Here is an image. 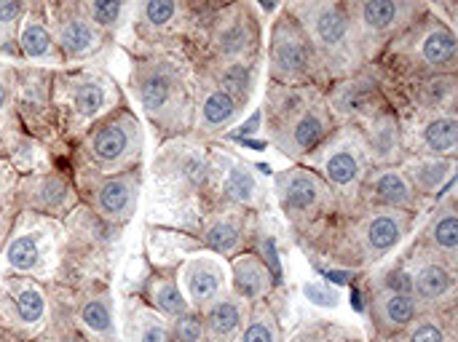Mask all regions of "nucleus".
I'll return each mask as SVG.
<instances>
[{
    "mask_svg": "<svg viewBox=\"0 0 458 342\" xmlns=\"http://www.w3.org/2000/svg\"><path fill=\"white\" fill-rule=\"evenodd\" d=\"M129 59V94L156 137V147L193 134L196 80L182 51H134Z\"/></svg>",
    "mask_w": 458,
    "mask_h": 342,
    "instance_id": "nucleus-1",
    "label": "nucleus"
},
{
    "mask_svg": "<svg viewBox=\"0 0 458 342\" xmlns=\"http://www.w3.org/2000/svg\"><path fill=\"white\" fill-rule=\"evenodd\" d=\"M148 174L153 185V214L158 220L153 225L193 236L201 212L209 204V142L180 137L158 145Z\"/></svg>",
    "mask_w": 458,
    "mask_h": 342,
    "instance_id": "nucleus-2",
    "label": "nucleus"
},
{
    "mask_svg": "<svg viewBox=\"0 0 458 342\" xmlns=\"http://www.w3.org/2000/svg\"><path fill=\"white\" fill-rule=\"evenodd\" d=\"M266 21L250 0H188L182 56L188 64L263 62Z\"/></svg>",
    "mask_w": 458,
    "mask_h": 342,
    "instance_id": "nucleus-3",
    "label": "nucleus"
},
{
    "mask_svg": "<svg viewBox=\"0 0 458 342\" xmlns=\"http://www.w3.org/2000/svg\"><path fill=\"white\" fill-rule=\"evenodd\" d=\"M416 222V217L403 212L354 206L309 244L303 254L319 265L365 273L386 263L411 238Z\"/></svg>",
    "mask_w": 458,
    "mask_h": 342,
    "instance_id": "nucleus-4",
    "label": "nucleus"
},
{
    "mask_svg": "<svg viewBox=\"0 0 458 342\" xmlns=\"http://www.w3.org/2000/svg\"><path fill=\"white\" fill-rule=\"evenodd\" d=\"M333 129L335 121L330 115L325 88L266 83L260 131L279 155L301 163L317 145L327 139Z\"/></svg>",
    "mask_w": 458,
    "mask_h": 342,
    "instance_id": "nucleus-5",
    "label": "nucleus"
},
{
    "mask_svg": "<svg viewBox=\"0 0 458 342\" xmlns=\"http://www.w3.org/2000/svg\"><path fill=\"white\" fill-rule=\"evenodd\" d=\"M370 67L384 83L458 75V32L432 11L427 0L424 13L400 32Z\"/></svg>",
    "mask_w": 458,
    "mask_h": 342,
    "instance_id": "nucleus-6",
    "label": "nucleus"
},
{
    "mask_svg": "<svg viewBox=\"0 0 458 342\" xmlns=\"http://www.w3.org/2000/svg\"><path fill=\"white\" fill-rule=\"evenodd\" d=\"M64 244L56 271V284H113L118 260L123 254V228L97 217L89 206L78 204L62 222Z\"/></svg>",
    "mask_w": 458,
    "mask_h": 342,
    "instance_id": "nucleus-7",
    "label": "nucleus"
},
{
    "mask_svg": "<svg viewBox=\"0 0 458 342\" xmlns=\"http://www.w3.org/2000/svg\"><path fill=\"white\" fill-rule=\"evenodd\" d=\"M123 86L105 67H62L54 70L51 102L62 145L70 150L97 121L123 104ZM70 155V153H67Z\"/></svg>",
    "mask_w": 458,
    "mask_h": 342,
    "instance_id": "nucleus-8",
    "label": "nucleus"
},
{
    "mask_svg": "<svg viewBox=\"0 0 458 342\" xmlns=\"http://www.w3.org/2000/svg\"><path fill=\"white\" fill-rule=\"evenodd\" d=\"M284 8L303 27L330 86L368 67L354 35L346 0H287Z\"/></svg>",
    "mask_w": 458,
    "mask_h": 342,
    "instance_id": "nucleus-9",
    "label": "nucleus"
},
{
    "mask_svg": "<svg viewBox=\"0 0 458 342\" xmlns=\"http://www.w3.org/2000/svg\"><path fill=\"white\" fill-rule=\"evenodd\" d=\"M271 196L282 217L287 220L290 236L301 252L314 244L344 212H349L344 201L301 163H293L274 174Z\"/></svg>",
    "mask_w": 458,
    "mask_h": 342,
    "instance_id": "nucleus-10",
    "label": "nucleus"
},
{
    "mask_svg": "<svg viewBox=\"0 0 458 342\" xmlns=\"http://www.w3.org/2000/svg\"><path fill=\"white\" fill-rule=\"evenodd\" d=\"M145 158V126L126 99L102 121H97L72 147L70 166L89 169L94 174H123L140 169Z\"/></svg>",
    "mask_w": 458,
    "mask_h": 342,
    "instance_id": "nucleus-11",
    "label": "nucleus"
},
{
    "mask_svg": "<svg viewBox=\"0 0 458 342\" xmlns=\"http://www.w3.org/2000/svg\"><path fill=\"white\" fill-rule=\"evenodd\" d=\"M62 244V222L32 212H16L0 246V276H27L48 287L59 271Z\"/></svg>",
    "mask_w": 458,
    "mask_h": 342,
    "instance_id": "nucleus-12",
    "label": "nucleus"
},
{
    "mask_svg": "<svg viewBox=\"0 0 458 342\" xmlns=\"http://www.w3.org/2000/svg\"><path fill=\"white\" fill-rule=\"evenodd\" d=\"M263 70L266 83L276 86H317L325 91L330 86L303 27L284 5H279L271 19L263 48Z\"/></svg>",
    "mask_w": 458,
    "mask_h": 342,
    "instance_id": "nucleus-13",
    "label": "nucleus"
},
{
    "mask_svg": "<svg viewBox=\"0 0 458 342\" xmlns=\"http://www.w3.org/2000/svg\"><path fill=\"white\" fill-rule=\"evenodd\" d=\"M301 166L314 171L344 201L346 209H354L357 193L373 169L357 126H335L327 139L301 161Z\"/></svg>",
    "mask_w": 458,
    "mask_h": 342,
    "instance_id": "nucleus-14",
    "label": "nucleus"
},
{
    "mask_svg": "<svg viewBox=\"0 0 458 342\" xmlns=\"http://www.w3.org/2000/svg\"><path fill=\"white\" fill-rule=\"evenodd\" d=\"M8 75H11V94H13L16 118H19L24 134L32 137L35 142H40L43 147H48L56 155V161L62 155L67 158L70 150L59 139L54 102H51L54 70H43V67H30V64H21V62H11Z\"/></svg>",
    "mask_w": 458,
    "mask_h": 342,
    "instance_id": "nucleus-15",
    "label": "nucleus"
},
{
    "mask_svg": "<svg viewBox=\"0 0 458 342\" xmlns=\"http://www.w3.org/2000/svg\"><path fill=\"white\" fill-rule=\"evenodd\" d=\"M365 313H368V338H365L368 342H386L397 338L421 313L411 292V279L400 260L368 281Z\"/></svg>",
    "mask_w": 458,
    "mask_h": 342,
    "instance_id": "nucleus-16",
    "label": "nucleus"
},
{
    "mask_svg": "<svg viewBox=\"0 0 458 342\" xmlns=\"http://www.w3.org/2000/svg\"><path fill=\"white\" fill-rule=\"evenodd\" d=\"M62 67H105L115 40L107 38L81 8V0H46Z\"/></svg>",
    "mask_w": 458,
    "mask_h": 342,
    "instance_id": "nucleus-17",
    "label": "nucleus"
},
{
    "mask_svg": "<svg viewBox=\"0 0 458 342\" xmlns=\"http://www.w3.org/2000/svg\"><path fill=\"white\" fill-rule=\"evenodd\" d=\"M209 169H212V185H209L207 209L239 206L260 217L271 212V193L266 190V182L260 179L255 166L231 145L209 142Z\"/></svg>",
    "mask_w": 458,
    "mask_h": 342,
    "instance_id": "nucleus-18",
    "label": "nucleus"
},
{
    "mask_svg": "<svg viewBox=\"0 0 458 342\" xmlns=\"http://www.w3.org/2000/svg\"><path fill=\"white\" fill-rule=\"evenodd\" d=\"M67 169H70L81 204L89 206L105 222L126 230L142 201L145 166L123 171V174H94L81 166H67Z\"/></svg>",
    "mask_w": 458,
    "mask_h": 342,
    "instance_id": "nucleus-19",
    "label": "nucleus"
},
{
    "mask_svg": "<svg viewBox=\"0 0 458 342\" xmlns=\"http://www.w3.org/2000/svg\"><path fill=\"white\" fill-rule=\"evenodd\" d=\"M346 8L362 59L373 64L381 51L424 13L427 0H346Z\"/></svg>",
    "mask_w": 458,
    "mask_h": 342,
    "instance_id": "nucleus-20",
    "label": "nucleus"
},
{
    "mask_svg": "<svg viewBox=\"0 0 458 342\" xmlns=\"http://www.w3.org/2000/svg\"><path fill=\"white\" fill-rule=\"evenodd\" d=\"M48 297L67 311L72 324L89 342H121L115 321V295L113 284H78L64 287L51 281L46 287Z\"/></svg>",
    "mask_w": 458,
    "mask_h": 342,
    "instance_id": "nucleus-21",
    "label": "nucleus"
},
{
    "mask_svg": "<svg viewBox=\"0 0 458 342\" xmlns=\"http://www.w3.org/2000/svg\"><path fill=\"white\" fill-rule=\"evenodd\" d=\"M188 0H134L129 43L134 51H182Z\"/></svg>",
    "mask_w": 458,
    "mask_h": 342,
    "instance_id": "nucleus-22",
    "label": "nucleus"
},
{
    "mask_svg": "<svg viewBox=\"0 0 458 342\" xmlns=\"http://www.w3.org/2000/svg\"><path fill=\"white\" fill-rule=\"evenodd\" d=\"M266 217L252 214L247 209L239 206H209L193 236L199 238L201 249L212 257H223V260H233L242 252H250L258 233L263 230Z\"/></svg>",
    "mask_w": 458,
    "mask_h": 342,
    "instance_id": "nucleus-23",
    "label": "nucleus"
},
{
    "mask_svg": "<svg viewBox=\"0 0 458 342\" xmlns=\"http://www.w3.org/2000/svg\"><path fill=\"white\" fill-rule=\"evenodd\" d=\"M325 96L335 126H362L373 115L394 107L386 83L370 64L349 78L335 80Z\"/></svg>",
    "mask_w": 458,
    "mask_h": 342,
    "instance_id": "nucleus-24",
    "label": "nucleus"
},
{
    "mask_svg": "<svg viewBox=\"0 0 458 342\" xmlns=\"http://www.w3.org/2000/svg\"><path fill=\"white\" fill-rule=\"evenodd\" d=\"M51 300L43 284L27 276H0V327L32 342L48 324Z\"/></svg>",
    "mask_w": 458,
    "mask_h": 342,
    "instance_id": "nucleus-25",
    "label": "nucleus"
},
{
    "mask_svg": "<svg viewBox=\"0 0 458 342\" xmlns=\"http://www.w3.org/2000/svg\"><path fill=\"white\" fill-rule=\"evenodd\" d=\"M81 204L78 190L72 185L70 169H62L59 163L38 171L19 177L16 193H13V206L16 212H32L40 217H51L56 222H64L67 214Z\"/></svg>",
    "mask_w": 458,
    "mask_h": 342,
    "instance_id": "nucleus-26",
    "label": "nucleus"
},
{
    "mask_svg": "<svg viewBox=\"0 0 458 342\" xmlns=\"http://www.w3.org/2000/svg\"><path fill=\"white\" fill-rule=\"evenodd\" d=\"M386 88L400 121L458 113V75H432L419 80L386 83Z\"/></svg>",
    "mask_w": 458,
    "mask_h": 342,
    "instance_id": "nucleus-27",
    "label": "nucleus"
},
{
    "mask_svg": "<svg viewBox=\"0 0 458 342\" xmlns=\"http://www.w3.org/2000/svg\"><path fill=\"white\" fill-rule=\"evenodd\" d=\"M400 263L411 279V292L421 311L458 303V268L411 249L400 257Z\"/></svg>",
    "mask_w": 458,
    "mask_h": 342,
    "instance_id": "nucleus-28",
    "label": "nucleus"
},
{
    "mask_svg": "<svg viewBox=\"0 0 458 342\" xmlns=\"http://www.w3.org/2000/svg\"><path fill=\"white\" fill-rule=\"evenodd\" d=\"M424 225L416 233L411 252L443 260L458 268V201L456 185L445 190V196L421 217Z\"/></svg>",
    "mask_w": 458,
    "mask_h": 342,
    "instance_id": "nucleus-29",
    "label": "nucleus"
},
{
    "mask_svg": "<svg viewBox=\"0 0 458 342\" xmlns=\"http://www.w3.org/2000/svg\"><path fill=\"white\" fill-rule=\"evenodd\" d=\"M360 209H389V212H403L411 214L416 220H421L429 209L419 201V196L413 193V188L408 185L405 174L400 171V166H381V169H370L360 193H357V204Z\"/></svg>",
    "mask_w": 458,
    "mask_h": 342,
    "instance_id": "nucleus-30",
    "label": "nucleus"
},
{
    "mask_svg": "<svg viewBox=\"0 0 458 342\" xmlns=\"http://www.w3.org/2000/svg\"><path fill=\"white\" fill-rule=\"evenodd\" d=\"M193 70V67H191ZM196 80V110H193V134L201 142H220L247 113L236 99H231L225 91L212 86L207 78L193 72Z\"/></svg>",
    "mask_w": 458,
    "mask_h": 342,
    "instance_id": "nucleus-31",
    "label": "nucleus"
},
{
    "mask_svg": "<svg viewBox=\"0 0 458 342\" xmlns=\"http://www.w3.org/2000/svg\"><path fill=\"white\" fill-rule=\"evenodd\" d=\"M177 268L180 265H153L150 260L142 257L137 276L131 281V289H126V292H131L137 300H142L161 319L172 321L188 311V303H185L180 281H177Z\"/></svg>",
    "mask_w": 458,
    "mask_h": 342,
    "instance_id": "nucleus-32",
    "label": "nucleus"
},
{
    "mask_svg": "<svg viewBox=\"0 0 458 342\" xmlns=\"http://www.w3.org/2000/svg\"><path fill=\"white\" fill-rule=\"evenodd\" d=\"M403 145L405 155L458 158V113L405 118Z\"/></svg>",
    "mask_w": 458,
    "mask_h": 342,
    "instance_id": "nucleus-33",
    "label": "nucleus"
},
{
    "mask_svg": "<svg viewBox=\"0 0 458 342\" xmlns=\"http://www.w3.org/2000/svg\"><path fill=\"white\" fill-rule=\"evenodd\" d=\"M19 62L43 70H62V59L56 51V40L51 32V21L46 13V0H30L27 13L21 16L16 35Z\"/></svg>",
    "mask_w": 458,
    "mask_h": 342,
    "instance_id": "nucleus-34",
    "label": "nucleus"
},
{
    "mask_svg": "<svg viewBox=\"0 0 458 342\" xmlns=\"http://www.w3.org/2000/svg\"><path fill=\"white\" fill-rule=\"evenodd\" d=\"M231 292L239 295L247 305H258V303H268L276 311H284V287L276 284L274 273L268 271V265L255 254V252H242L236 254L231 263Z\"/></svg>",
    "mask_w": 458,
    "mask_h": 342,
    "instance_id": "nucleus-35",
    "label": "nucleus"
},
{
    "mask_svg": "<svg viewBox=\"0 0 458 342\" xmlns=\"http://www.w3.org/2000/svg\"><path fill=\"white\" fill-rule=\"evenodd\" d=\"M177 281H180L188 308L196 313H201L207 305H212L231 287L223 263L207 252L182 260L177 268Z\"/></svg>",
    "mask_w": 458,
    "mask_h": 342,
    "instance_id": "nucleus-36",
    "label": "nucleus"
},
{
    "mask_svg": "<svg viewBox=\"0 0 458 342\" xmlns=\"http://www.w3.org/2000/svg\"><path fill=\"white\" fill-rule=\"evenodd\" d=\"M458 158H429V155H408L400 163L408 185L419 196V201L432 209L451 185H456Z\"/></svg>",
    "mask_w": 458,
    "mask_h": 342,
    "instance_id": "nucleus-37",
    "label": "nucleus"
},
{
    "mask_svg": "<svg viewBox=\"0 0 458 342\" xmlns=\"http://www.w3.org/2000/svg\"><path fill=\"white\" fill-rule=\"evenodd\" d=\"M370 158L373 169L381 166H400L408 155H405V145H403V121L397 115L394 107L373 115L370 121H365L362 126H357Z\"/></svg>",
    "mask_w": 458,
    "mask_h": 342,
    "instance_id": "nucleus-38",
    "label": "nucleus"
},
{
    "mask_svg": "<svg viewBox=\"0 0 458 342\" xmlns=\"http://www.w3.org/2000/svg\"><path fill=\"white\" fill-rule=\"evenodd\" d=\"M191 67L212 86L225 91L231 99H236L242 107H250L263 78V62H217V64H191Z\"/></svg>",
    "mask_w": 458,
    "mask_h": 342,
    "instance_id": "nucleus-39",
    "label": "nucleus"
},
{
    "mask_svg": "<svg viewBox=\"0 0 458 342\" xmlns=\"http://www.w3.org/2000/svg\"><path fill=\"white\" fill-rule=\"evenodd\" d=\"M201 252L204 249L199 238L191 233L153 225V222H148L142 230V257L150 260L153 265H180L182 260L201 254Z\"/></svg>",
    "mask_w": 458,
    "mask_h": 342,
    "instance_id": "nucleus-40",
    "label": "nucleus"
},
{
    "mask_svg": "<svg viewBox=\"0 0 458 342\" xmlns=\"http://www.w3.org/2000/svg\"><path fill=\"white\" fill-rule=\"evenodd\" d=\"M250 308L239 295L231 292V287L201 311V321L207 329V340L209 342H236L239 335L247 327L250 319Z\"/></svg>",
    "mask_w": 458,
    "mask_h": 342,
    "instance_id": "nucleus-41",
    "label": "nucleus"
},
{
    "mask_svg": "<svg viewBox=\"0 0 458 342\" xmlns=\"http://www.w3.org/2000/svg\"><path fill=\"white\" fill-rule=\"evenodd\" d=\"M121 342H172L169 340V321L150 311L142 300L131 292H123L121 303Z\"/></svg>",
    "mask_w": 458,
    "mask_h": 342,
    "instance_id": "nucleus-42",
    "label": "nucleus"
},
{
    "mask_svg": "<svg viewBox=\"0 0 458 342\" xmlns=\"http://www.w3.org/2000/svg\"><path fill=\"white\" fill-rule=\"evenodd\" d=\"M386 342H458V303L421 311L408 329Z\"/></svg>",
    "mask_w": 458,
    "mask_h": 342,
    "instance_id": "nucleus-43",
    "label": "nucleus"
},
{
    "mask_svg": "<svg viewBox=\"0 0 458 342\" xmlns=\"http://www.w3.org/2000/svg\"><path fill=\"white\" fill-rule=\"evenodd\" d=\"M81 8L107 38L118 43V32L129 27L134 0H81Z\"/></svg>",
    "mask_w": 458,
    "mask_h": 342,
    "instance_id": "nucleus-44",
    "label": "nucleus"
},
{
    "mask_svg": "<svg viewBox=\"0 0 458 342\" xmlns=\"http://www.w3.org/2000/svg\"><path fill=\"white\" fill-rule=\"evenodd\" d=\"M236 342H284L282 332V311L268 303H258L250 308V319Z\"/></svg>",
    "mask_w": 458,
    "mask_h": 342,
    "instance_id": "nucleus-45",
    "label": "nucleus"
},
{
    "mask_svg": "<svg viewBox=\"0 0 458 342\" xmlns=\"http://www.w3.org/2000/svg\"><path fill=\"white\" fill-rule=\"evenodd\" d=\"M287 342H368L362 332H357L354 327H344L338 321H327V319H309L303 321Z\"/></svg>",
    "mask_w": 458,
    "mask_h": 342,
    "instance_id": "nucleus-46",
    "label": "nucleus"
},
{
    "mask_svg": "<svg viewBox=\"0 0 458 342\" xmlns=\"http://www.w3.org/2000/svg\"><path fill=\"white\" fill-rule=\"evenodd\" d=\"M8 67H11V64H0V145L5 147V155H8V150H11L21 137H27L24 129H21V123H19V118H16Z\"/></svg>",
    "mask_w": 458,
    "mask_h": 342,
    "instance_id": "nucleus-47",
    "label": "nucleus"
},
{
    "mask_svg": "<svg viewBox=\"0 0 458 342\" xmlns=\"http://www.w3.org/2000/svg\"><path fill=\"white\" fill-rule=\"evenodd\" d=\"M27 8H30V0H0V54L11 56V62H19L16 35H19V24Z\"/></svg>",
    "mask_w": 458,
    "mask_h": 342,
    "instance_id": "nucleus-48",
    "label": "nucleus"
},
{
    "mask_svg": "<svg viewBox=\"0 0 458 342\" xmlns=\"http://www.w3.org/2000/svg\"><path fill=\"white\" fill-rule=\"evenodd\" d=\"M48 300H51V297H48ZM32 342H89V340H86V338L81 335V329L72 324V319L67 316V311L51 300L48 324H46V329H43V332H40V335H38Z\"/></svg>",
    "mask_w": 458,
    "mask_h": 342,
    "instance_id": "nucleus-49",
    "label": "nucleus"
},
{
    "mask_svg": "<svg viewBox=\"0 0 458 342\" xmlns=\"http://www.w3.org/2000/svg\"><path fill=\"white\" fill-rule=\"evenodd\" d=\"M169 340L172 342H209L207 340V329L201 321V313L196 311H185L177 319L169 321Z\"/></svg>",
    "mask_w": 458,
    "mask_h": 342,
    "instance_id": "nucleus-50",
    "label": "nucleus"
},
{
    "mask_svg": "<svg viewBox=\"0 0 458 342\" xmlns=\"http://www.w3.org/2000/svg\"><path fill=\"white\" fill-rule=\"evenodd\" d=\"M19 174L8 161H0V214H16L13 206V193H16Z\"/></svg>",
    "mask_w": 458,
    "mask_h": 342,
    "instance_id": "nucleus-51",
    "label": "nucleus"
},
{
    "mask_svg": "<svg viewBox=\"0 0 458 342\" xmlns=\"http://www.w3.org/2000/svg\"><path fill=\"white\" fill-rule=\"evenodd\" d=\"M0 342H24V340H19L16 335H11L8 329H3V327H0Z\"/></svg>",
    "mask_w": 458,
    "mask_h": 342,
    "instance_id": "nucleus-52",
    "label": "nucleus"
},
{
    "mask_svg": "<svg viewBox=\"0 0 458 342\" xmlns=\"http://www.w3.org/2000/svg\"><path fill=\"white\" fill-rule=\"evenodd\" d=\"M0 161H8V158H5V147H3V145H0Z\"/></svg>",
    "mask_w": 458,
    "mask_h": 342,
    "instance_id": "nucleus-53",
    "label": "nucleus"
}]
</instances>
